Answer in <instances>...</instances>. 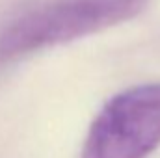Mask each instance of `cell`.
I'll return each instance as SVG.
<instances>
[{"label": "cell", "mask_w": 160, "mask_h": 158, "mask_svg": "<svg viewBox=\"0 0 160 158\" xmlns=\"http://www.w3.org/2000/svg\"><path fill=\"white\" fill-rule=\"evenodd\" d=\"M149 0H52L0 32V67L38 50L97 34L140 15Z\"/></svg>", "instance_id": "6da1fadb"}, {"label": "cell", "mask_w": 160, "mask_h": 158, "mask_svg": "<svg viewBox=\"0 0 160 158\" xmlns=\"http://www.w3.org/2000/svg\"><path fill=\"white\" fill-rule=\"evenodd\" d=\"M160 145V84L110 99L89 126L82 158H147Z\"/></svg>", "instance_id": "7a4b0ae2"}]
</instances>
